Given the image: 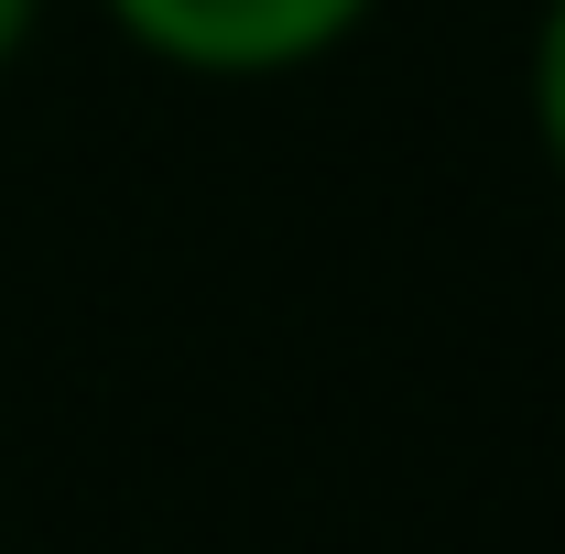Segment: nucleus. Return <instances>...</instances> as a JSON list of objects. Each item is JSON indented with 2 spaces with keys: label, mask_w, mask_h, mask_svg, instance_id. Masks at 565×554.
I'll return each mask as SVG.
<instances>
[{
  "label": "nucleus",
  "mask_w": 565,
  "mask_h": 554,
  "mask_svg": "<svg viewBox=\"0 0 565 554\" xmlns=\"http://www.w3.org/2000/svg\"><path fill=\"white\" fill-rule=\"evenodd\" d=\"M152 66L207 76V87H262V76H305L338 44L370 33L381 0H98Z\"/></svg>",
  "instance_id": "obj_1"
},
{
  "label": "nucleus",
  "mask_w": 565,
  "mask_h": 554,
  "mask_svg": "<svg viewBox=\"0 0 565 554\" xmlns=\"http://www.w3.org/2000/svg\"><path fill=\"white\" fill-rule=\"evenodd\" d=\"M522 98H533V141H544V163L565 174V0H544V22H533Z\"/></svg>",
  "instance_id": "obj_2"
},
{
  "label": "nucleus",
  "mask_w": 565,
  "mask_h": 554,
  "mask_svg": "<svg viewBox=\"0 0 565 554\" xmlns=\"http://www.w3.org/2000/svg\"><path fill=\"white\" fill-rule=\"evenodd\" d=\"M44 33V0H0V76L22 66V44Z\"/></svg>",
  "instance_id": "obj_3"
}]
</instances>
